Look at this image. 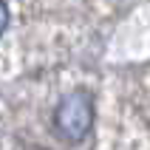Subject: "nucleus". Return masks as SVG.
Here are the masks:
<instances>
[{
  "label": "nucleus",
  "mask_w": 150,
  "mask_h": 150,
  "mask_svg": "<svg viewBox=\"0 0 150 150\" xmlns=\"http://www.w3.org/2000/svg\"><path fill=\"white\" fill-rule=\"evenodd\" d=\"M8 28V6L0 0V37H3V31Z\"/></svg>",
  "instance_id": "obj_2"
},
{
  "label": "nucleus",
  "mask_w": 150,
  "mask_h": 150,
  "mask_svg": "<svg viewBox=\"0 0 150 150\" xmlns=\"http://www.w3.org/2000/svg\"><path fill=\"white\" fill-rule=\"evenodd\" d=\"M93 125V102L85 91H74L62 96L54 110V127L68 142H82Z\"/></svg>",
  "instance_id": "obj_1"
}]
</instances>
